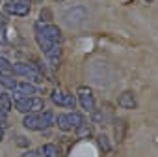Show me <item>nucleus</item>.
Here are the masks:
<instances>
[{"label":"nucleus","instance_id":"obj_19","mask_svg":"<svg viewBox=\"0 0 158 157\" xmlns=\"http://www.w3.org/2000/svg\"><path fill=\"white\" fill-rule=\"evenodd\" d=\"M97 144L101 146V150H102L104 153H108V151L112 150L110 140H108V137H106V135H99V137H97Z\"/></svg>","mask_w":158,"mask_h":157},{"label":"nucleus","instance_id":"obj_4","mask_svg":"<svg viewBox=\"0 0 158 157\" xmlns=\"http://www.w3.org/2000/svg\"><path fill=\"white\" fill-rule=\"evenodd\" d=\"M35 41L39 45V49L43 52H47L50 47H52V41L47 38V34L43 32V23H35Z\"/></svg>","mask_w":158,"mask_h":157},{"label":"nucleus","instance_id":"obj_14","mask_svg":"<svg viewBox=\"0 0 158 157\" xmlns=\"http://www.w3.org/2000/svg\"><path fill=\"white\" fill-rule=\"evenodd\" d=\"M0 109L4 112H10L13 109V101H11L10 94H0Z\"/></svg>","mask_w":158,"mask_h":157},{"label":"nucleus","instance_id":"obj_26","mask_svg":"<svg viewBox=\"0 0 158 157\" xmlns=\"http://www.w3.org/2000/svg\"><path fill=\"white\" fill-rule=\"evenodd\" d=\"M91 112H93V120H95V122H102V120H104V116H102L101 110H91Z\"/></svg>","mask_w":158,"mask_h":157},{"label":"nucleus","instance_id":"obj_9","mask_svg":"<svg viewBox=\"0 0 158 157\" xmlns=\"http://www.w3.org/2000/svg\"><path fill=\"white\" fill-rule=\"evenodd\" d=\"M15 90H17V94L28 96V97H32L34 94H37V86H35V84H32V83H28V81H23V83H19V81H17Z\"/></svg>","mask_w":158,"mask_h":157},{"label":"nucleus","instance_id":"obj_20","mask_svg":"<svg viewBox=\"0 0 158 157\" xmlns=\"http://www.w3.org/2000/svg\"><path fill=\"white\" fill-rule=\"evenodd\" d=\"M63 94H65V92H61V90H54V92L50 94L52 103L58 105V107H63Z\"/></svg>","mask_w":158,"mask_h":157},{"label":"nucleus","instance_id":"obj_8","mask_svg":"<svg viewBox=\"0 0 158 157\" xmlns=\"http://www.w3.org/2000/svg\"><path fill=\"white\" fill-rule=\"evenodd\" d=\"M15 109H17L19 112H23V114L32 112V97H28V96H17V99H15Z\"/></svg>","mask_w":158,"mask_h":157},{"label":"nucleus","instance_id":"obj_24","mask_svg":"<svg viewBox=\"0 0 158 157\" xmlns=\"http://www.w3.org/2000/svg\"><path fill=\"white\" fill-rule=\"evenodd\" d=\"M15 144H17L19 148H28V146H30V138H26V137L19 135V137L15 138Z\"/></svg>","mask_w":158,"mask_h":157},{"label":"nucleus","instance_id":"obj_28","mask_svg":"<svg viewBox=\"0 0 158 157\" xmlns=\"http://www.w3.org/2000/svg\"><path fill=\"white\" fill-rule=\"evenodd\" d=\"M2 138H4V127L0 125V140H2Z\"/></svg>","mask_w":158,"mask_h":157},{"label":"nucleus","instance_id":"obj_25","mask_svg":"<svg viewBox=\"0 0 158 157\" xmlns=\"http://www.w3.org/2000/svg\"><path fill=\"white\" fill-rule=\"evenodd\" d=\"M23 157H41V153L35 151V150H26V151L23 153Z\"/></svg>","mask_w":158,"mask_h":157},{"label":"nucleus","instance_id":"obj_5","mask_svg":"<svg viewBox=\"0 0 158 157\" xmlns=\"http://www.w3.org/2000/svg\"><path fill=\"white\" fill-rule=\"evenodd\" d=\"M43 32L47 34V38L52 41V45H60L61 43V30L56 25H43Z\"/></svg>","mask_w":158,"mask_h":157},{"label":"nucleus","instance_id":"obj_21","mask_svg":"<svg viewBox=\"0 0 158 157\" xmlns=\"http://www.w3.org/2000/svg\"><path fill=\"white\" fill-rule=\"evenodd\" d=\"M0 75H11V64L0 56Z\"/></svg>","mask_w":158,"mask_h":157},{"label":"nucleus","instance_id":"obj_13","mask_svg":"<svg viewBox=\"0 0 158 157\" xmlns=\"http://www.w3.org/2000/svg\"><path fill=\"white\" fill-rule=\"evenodd\" d=\"M0 84L8 90H15L17 86V81L13 78V75H0Z\"/></svg>","mask_w":158,"mask_h":157},{"label":"nucleus","instance_id":"obj_15","mask_svg":"<svg viewBox=\"0 0 158 157\" xmlns=\"http://www.w3.org/2000/svg\"><path fill=\"white\" fill-rule=\"evenodd\" d=\"M67 118H69V123L73 129H76L80 123H84V116L80 112H71V114H67Z\"/></svg>","mask_w":158,"mask_h":157},{"label":"nucleus","instance_id":"obj_3","mask_svg":"<svg viewBox=\"0 0 158 157\" xmlns=\"http://www.w3.org/2000/svg\"><path fill=\"white\" fill-rule=\"evenodd\" d=\"M78 101H80V105H82L84 110H88V112L95 110V97H93L91 90L80 88V90H78Z\"/></svg>","mask_w":158,"mask_h":157},{"label":"nucleus","instance_id":"obj_2","mask_svg":"<svg viewBox=\"0 0 158 157\" xmlns=\"http://www.w3.org/2000/svg\"><path fill=\"white\" fill-rule=\"evenodd\" d=\"M63 19H65V23H67L69 26H76V25L84 23V19H88V13H86V10H84L82 6H74V8H71L69 11H65Z\"/></svg>","mask_w":158,"mask_h":157},{"label":"nucleus","instance_id":"obj_1","mask_svg":"<svg viewBox=\"0 0 158 157\" xmlns=\"http://www.w3.org/2000/svg\"><path fill=\"white\" fill-rule=\"evenodd\" d=\"M30 4L32 0H17V2H8L4 6L6 13L10 15H17V17H26L30 13Z\"/></svg>","mask_w":158,"mask_h":157},{"label":"nucleus","instance_id":"obj_16","mask_svg":"<svg viewBox=\"0 0 158 157\" xmlns=\"http://www.w3.org/2000/svg\"><path fill=\"white\" fill-rule=\"evenodd\" d=\"M6 28H8V17L4 13H0V43H6Z\"/></svg>","mask_w":158,"mask_h":157},{"label":"nucleus","instance_id":"obj_18","mask_svg":"<svg viewBox=\"0 0 158 157\" xmlns=\"http://www.w3.org/2000/svg\"><path fill=\"white\" fill-rule=\"evenodd\" d=\"M39 23H43V25H50L52 23V11L48 8H43L39 11Z\"/></svg>","mask_w":158,"mask_h":157},{"label":"nucleus","instance_id":"obj_10","mask_svg":"<svg viewBox=\"0 0 158 157\" xmlns=\"http://www.w3.org/2000/svg\"><path fill=\"white\" fill-rule=\"evenodd\" d=\"M54 122H56V116H54L50 110H41V112H39V125H41V131L47 129V127H50V125H54Z\"/></svg>","mask_w":158,"mask_h":157},{"label":"nucleus","instance_id":"obj_22","mask_svg":"<svg viewBox=\"0 0 158 157\" xmlns=\"http://www.w3.org/2000/svg\"><path fill=\"white\" fill-rule=\"evenodd\" d=\"M76 135L80 137V138H86V137L91 135V129L88 127V123H80V125L76 127Z\"/></svg>","mask_w":158,"mask_h":157},{"label":"nucleus","instance_id":"obj_29","mask_svg":"<svg viewBox=\"0 0 158 157\" xmlns=\"http://www.w3.org/2000/svg\"><path fill=\"white\" fill-rule=\"evenodd\" d=\"M6 2H17V0H6Z\"/></svg>","mask_w":158,"mask_h":157},{"label":"nucleus","instance_id":"obj_27","mask_svg":"<svg viewBox=\"0 0 158 157\" xmlns=\"http://www.w3.org/2000/svg\"><path fill=\"white\" fill-rule=\"evenodd\" d=\"M6 120H8V112H4L2 109H0V125H2V127H4Z\"/></svg>","mask_w":158,"mask_h":157},{"label":"nucleus","instance_id":"obj_17","mask_svg":"<svg viewBox=\"0 0 158 157\" xmlns=\"http://www.w3.org/2000/svg\"><path fill=\"white\" fill-rule=\"evenodd\" d=\"M54 123H58V127L61 129V131H71L73 127H71V123H69V118H67V114H60L58 118H56V122Z\"/></svg>","mask_w":158,"mask_h":157},{"label":"nucleus","instance_id":"obj_12","mask_svg":"<svg viewBox=\"0 0 158 157\" xmlns=\"http://www.w3.org/2000/svg\"><path fill=\"white\" fill-rule=\"evenodd\" d=\"M39 153H43V157H60V148L56 144L48 142V144H43L41 146Z\"/></svg>","mask_w":158,"mask_h":157},{"label":"nucleus","instance_id":"obj_7","mask_svg":"<svg viewBox=\"0 0 158 157\" xmlns=\"http://www.w3.org/2000/svg\"><path fill=\"white\" fill-rule=\"evenodd\" d=\"M23 125L30 131H41V125H39V112H28L23 120Z\"/></svg>","mask_w":158,"mask_h":157},{"label":"nucleus","instance_id":"obj_23","mask_svg":"<svg viewBox=\"0 0 158 157\" xmlns=\"http://www.w3.org/2000/svg\"><path fill=\"white\" fill-rule=\"evenodd\" d=\"M63 107L74 109V107H76V97H74L73 94H63Z\"/></svg>","mask_w":158,"mask_h":157},{"label":"nucleus","instance_id":"obj_6","mask_svg":"<svg viewBox=\"0 0 158 157\" xmlns=\"http://www.w3.org/2000/svg\"><path fill=\"white\" fill-rule=\"evenodd\" d=\"M117 103H119V107L121 109H128V110H132V109H136L138 107V101H136V97H134V94L132 92H123L121 96H119V99H117Z\"/></svg>","mask_w":158,"mask_h":157},{"label":"nucleus","instance_id":"obj_31","mask_svg":"<svg viewBox=\"0 0 158 157\" xmlns=\"http://www.w3.org/2000/svg\"><path fill=\"white\" fill-rule=\"evenodd\" d=\"M56 2H63V0H56Z\"/></svg>","mask_w":158,"mask_h":157},{"label":"nucleus","instance_id":"obj_30","mask_svg":"<svg viewBox=\"0 0 158 157\" xmlns=\"http://www.w3.org/2000/svg\"><path fill=\"white\" fill-rule=\"evenodd\" d=\"M145 2H149V4H151V2H152V0H145Z\"/></svg>","mask_w":158,"mask_h":157},{"label":"nucleus","instance_id":"obj_11","mask_svg":"<svg viewBox=\"0 0 158 157\" xmlns=\"http://www.w3.org/2000/svg\"><path fill=\"white\" fill-rule=\"evenodd\" d=\"M45 54H47V58H48V62L52 65H58L60 64V58H61V47L60 45H52Z\"/></svg>","mask_w":158,"mask_h":157}]
</instances>
